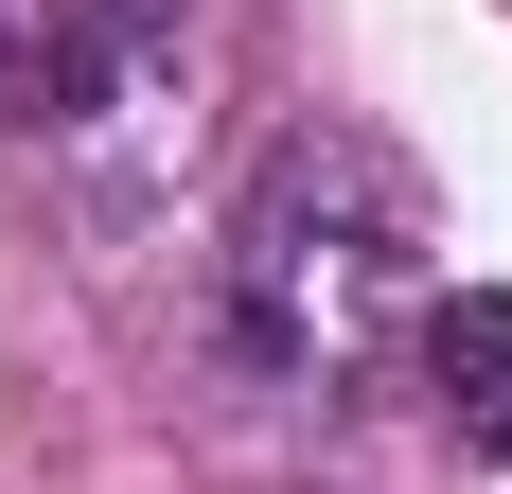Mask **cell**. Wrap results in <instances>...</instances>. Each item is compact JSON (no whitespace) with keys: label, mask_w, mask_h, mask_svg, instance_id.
Returning <instances> with one entry per match:
<instances>
[{"label":"cell","mask_w":512,"mask_h":494,"mask_svg":"<svg viewBox=\"0 0 512 494\" xmlns=\"http://www.w3.org/2000/svg\"><path fill=\"white\" fill-rule=\"evenodd\" d=\"M424 300H442V195H424L407 142H371V124H283L212 247V336L248 389H354L371 353L407 336Z\"/></svg>","instance_id":"6da1fadb"},{"label":"cell","mask_w":512,"mask_h":494,"mask_svg":"<svg viewBox=\"0 0 512 494\" xmlns=\"http://www.w3.org/2000/svg\"><path fill=\"white\" fill-rule=\"evenodd\" d=\"M195 71V0H0V124L18 142H124Z\"/></svg>","instance_id":"7a4b0ae2"},{"label":"cell","mask_w":512,"mask_h":494,"mask_svg":"<svg viewBox=\"0 0 512 494\" xmlns=\"http://www.w3.org/2000/svg\"><path fill=\"white\" fill-rule=\"evenodd\" d=\"M407 353H424V406L460 424V459H512V283L424 300V318H407Z\"/></svg>","instance_id":"3957f363"}]
</instances>
